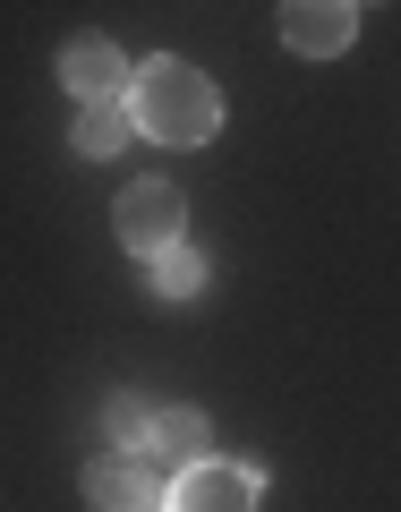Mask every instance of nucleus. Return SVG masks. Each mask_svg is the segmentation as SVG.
I'll return each mask as SVG.
<instances>
[{"label": "nucleus", "instance_id": "obj_1", "mask_svg": "<svg viewBox=\"0 0 401 512\" xmlns=\"http://www.w3.org/2000/svg\"><path fill=\"white\" fill-rule=\"evenodd\" d=\"M128 120L146 128V137H163V146H205L222 128V94L205 86L188 60H154L146 77H137V103H128Z\"/></svg>", "mask_w": 401, "mask_h": 512}, {"label": "nucleus", "instance_id": "obj_2", "mask_svg": "<svg viewBox=\"0 0 401 512\" xmlns=\"http://www.w3.org/2000/svg\"><path fill=\"white\" fill-rule=\"evenodd\" d=\"M111 231H120L137 256L180 248V188H171V180H137L120 205H111Z\"/></svg>", "mask_w": 401, "mask_h": 512}, {"label": "nucleus", "instance_id": "obj_3", "mask_svg": "<svg viewBox=\"0 0 401 512\" xmlns=\"http://www.w3.org/2000/svg\"><path fill=\"white\" fill-rule=\"evenodd\" d=\"M86 495H94V512H171V487L154 478L146 453H103L86 470Z\"/></svg>", "mask_w": 401, "mask_h": 512}, {"label": "nucleus", "instance_id": "obj_4", "mask_svg": "<svg viewBox=\"0 0 401 512\" xmlns=\"http://www.w3.org/2000/svg\"><path fill=\"white\" fill-rule=\"evenodd\" d=\"M171 512H256V470L239 461H197L171 478Z\"/></svg>", "mask_w": 401, "mask_h": 512}, {"label": "nucleus", "instance_id": "obj_5", "mask_svg": "<svg viewBox=\"0 0 401 512\" xmlns=\"http://www.w3.org/2000/svg\"><path fill=\"white\" fill-rule=\"evenodd\" d=\"M350 35H359V9L350 0H299V9H282V43L308 52V60L350 52Z\"/></svg>", "mask_w": 401, "mask_h": 512}, {"label": "nucleus", "instance_id": "obj_6", "mask_svg": "<svg viewBox=\"0 0 401 512\" xmlns=\"http://www.w3.org/2000/svg\"><path fill=\"white\" fill-rule=\"evenodd\" d=\"M60 86H69L77 103H120V86H128V60H120V43H103V35H77L69 52H60Z\"/></svg>", "mask_w": 401, "mask_h": 512}, {"label": "nucleus", "instance_id": "obj_7", "mask_svg": "<svg viewBox=\"0 0 401 512\" xmlns=\"http://www.w3.org/2000/svg\"><path fill=\"white\" fill-rule=\"evenodd\" d=\"M205 436H214V427H205V410H163V419L146 427V453L171 461V470H197V461H205Z\"/></svg>", "mask_w": 401, "mask_h": 512}, {"label": "nucleus", "instance_id": "obj_8", "mask_svg": "<svg viewBox=\"0 0 401 512\" xmlns=\"http://www.w3.org/2000/svg\"><path fill=\"white\" fill-rule=\"evenodd\" d=\"M128 103H77V128H69V146L77 154H120L128 146Z\"/></svg>", "mask_w": 401, "mask_h": 512}, {"label": "nucleus", "instance_id": "obj_9", "mask_svg": "<svg viewBox=\"0 0 401 512\" xmlns=\"http://www.w3.org/2000/svg\"><path fill=\"white\" fill-rule=\"evenodd\" d=\"M154 291H163V299H197L205 291V256L197 248H163V256H154Z\"/></svg>", "mask_w": 401, "mask_h": 512}, {"label": "nucleus", "instance_id": "obj_10", "mask_svg": "<svg viewBox=\"0 0 401 512\" xmlns=\"http://www.w3.org/2000/svg\"><path fill=\"white\" fill-rule=\"evenodd\" d=\"M146 410H137V393H111V402H103V436L111 444H120V453H128V444H146Z\"/></svg>", "mask_w": 401, "mask_h": 512}]
</instances>
